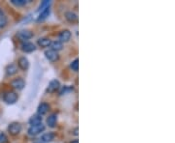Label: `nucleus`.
<instances>
[{"label": "nucleus", "instance_id": "393cba45", "mask_svg": "<svg viewBox=\"0 0 175 143\" xmlns=\"http://www.w3.org/2000/svg\"><path fill=\"white\" fill-rule=\"evenodd\" d=\"M33 143H45V142H43V141H42L41 139H37V140H35V141H34Z\"/></svg>", "mask_w": 175, "mask_h": 143}, {"label": "nucleus", "instance_id": "f8f14e48", "mask_svg": "<svg viewBox=\"0 0 175 143\" xmlns=\"http://www.w3.org/2000/svg\"><path fill=\"white\" fill-rule=\"evenodd\" d=\"M38 45L39 46L41 47H47V46H50L51 44H52V41L50 39H48V38H42V39H39L38 40Z\"/></svg>", "mask_w": 175, "mask_h": 143}, {"label": "nucleus", "instance_id": "4be33fe9", "mask_svg": "<svg viewBox=\"0 0 175 143\" xmlns=\"http://www.w3.org/2000/svg\"><path fill=\"white\" fill-rule=\"evenodd\" d=\"M11 2L16 6H23L26 3L25 0H11Z\"/></svg>", "mask_w": 175, "mask_h": 143}, {"label": "nucleus", "instance_id": "5701e85b", "mask_svg": "<svg viewBox=\"0 0 175 143\" xmlns=\"http://www.w3.org/2000/svg\"><path fill=\"white\" fill-rule=\"evenodd\" d=\"M50 5V1H48V0H45V1H43L40 5V8L39 10H45L46 8H48Z\"/></svg>", "mask_w": 175, "mask_h": 143}, {"label": "nucleus", "instance_id": "b1692460", "mask_svg": "<svg viewBox=\"0 0 175 143\" xmlns=\"http://www.w3.org/2000/svg\"><path fill=\"white\" fill-rule=\"evenodd\" d=\"M6 141H7L6 136L4 135V133H1V135H0V143H5Z\"/></svg>", "mask_w": 175, "mask_h": 143}, {"label": "nucleus", "instance_id": "4468645a", "mask_svg": "<svg viewBox=\"0 0 175 143\" xmlns=\"http://www.w3.org/2000/svg\"><path fill=\"white\" fill-rule=\"evenodd\" d=\"M49 110V106L47 103H41L40 106L38 107V113H39V115H44V114H46L48 112Z\"/></svg>", "mask_w": 175, "mask_h": 143}, {"label": "nucleus", "instance_id": "a878e982", "mask_svg": "<svg viewBox=\"0 0 175 143\" xmlns=\"http://www.w3.org/2000/svg\"><path fill=\"white\" fill-rule=\"evenodd\" d=\"M71 143H79V141L78 140H74V141H72Z\"/></svg>", "mask_w": 175, "mask_h": 143}, {"label": "nucleus", "instance_id": "ddd939ff", "mask_svg": "<svg viewBox=\"0 0 175 143\" xmlns=\"http://www.w3.org/2000/svg\"><path fill=\"white\" fill-rule=\"evenodd\" d=\"M47 124L49 125V127L51 128H54L56 127V124H57V115H54V114H52L50 115L47 119Z\"/></svg>", "mask_w": 175, "mask_h": 143}, {"label": "nucleus", "instance_id": "20e7f679", "mask_svg": "<svg viewBox=\"0 0 175 143\" xmlns=\"http://www.w3.org/2000/svg\"><path fill=\"white\" fill-rule=\"evenodd\" d=\"M45 55L47 57V59L51 62H56L59 59V54L57 51H54L52 50H49L45 52Z\"/></svg>", "mask_w": 175, "mask_h": 143}, {"label": "nucleus", "instance_id": "dca6fc26", "mask_svg": "<svg viewBox=\"0 0 175 143\" xmlns=\"http://www.w3.org/2000/svg\"><path fill=\"white\" fill-rule=\"evenodd\" d=\"M17 72H18V68H17L16 65L11 64V65L7 66V68H6V73H7V74L13 75V74H15Z\"/></svg>", "mask_w": 175, "mask_h": 143}, {"label": "nucleus", "instance_id": "412c9836", "mask_svg": "<svg viewBox=\"0 0 175 143\" xmlns=\"http://www.w3.org/2000/svg\"><path fill=\"white\" fill-rule=\"evenodd\" d=\"M6 22H7V21H6V17H4L3 13H2L1 11H0V27H3V26H5Z\"/></svg>", "mask_w": 175, "mask_h": 143}, {"label": "nucleus", "instance_id": "9b49d317", "mask_svg": "<svg viewBox=\"0 0 175 143\" xmlns=\"http://www.w3.org/2000/svg\"><path fill=\"white\" fill-rule=\"evenodd\" d=\"M29 123L31 126H35V125H39V124L42 123V117L40 115H33L30 119H29Z\"/></svg>", "mask_w": 175, "mask_h": 143}, {"label": "nucleus", "instance_id": "2eb2a0df", "mask_svg": "<svg viewBox=\"0 0 175 143\" xmlns=\"http://www.w3.org/2000/svg\"><path fill=\"white\" fill-rule=\"evenodd\" d=\"M65 17L67 18V21H70V22H75L78 20V16L73 12H67L65 14Z\"/></svg>", "mask_w": 175, "mask_h": 143}, {"label": "nucleus", "instance_id": "aec40b11", "mask_svg": "<svg viewBox=\"0 0 175 143\" xmlns=\"http://www.w3.org/2000/svg\"><path fill=\"white\" fill-rule=\"evenodd\" d=\"M71 69L73 71H75V72L78 71V69H79V60L78 59H75L71 63Z\"/></svg>", "mask_w": 175, "mask_h": 143}, {"label": "nucleus", "instance_id": "7ed1b4c3", "mask_svg": "<svg viewBox=\"0 0 175 143\" xmlns=\"http://www.w3.org/2000/svg\"><path fill=\"white\" fill-rule=\"evenodd\" d=\"M8 130H9V132H10L11 135L17 136V135H19V133L21 132L22 127H21V125L19 123H12L11 125L9 126Z\"/></svg>", "mask_w": 175, "mask_h": 143}, {"label": "nucleus", "instance_id": "1a4fd4ad", "mask_svg": "<svg viewBox=\"0 0 175 143\" xmlns=\"http://www.w3.org/2000/svg\"><path fill=\"white\" fill-rule=\"evenodd\" d=\"M18 64H19L20 68L22 70H23V71L27 70V69H28V67H29V62H28V60L25 58V57H22V58H20Z\"/></svg>", "mask_w": 175, "mask_h": 143}, {"label": "nucleus", "instance_id": "0eeeda50", "mask_svg": "<svg viewBox=\"0 0 175 143\" xmlns=\"http://www.w3.org/2000/svg\"><path fill=\"white\" fill-rule=\"evenodd\" d=\"M32 36H33V34L29 30H22L19 32V34H18V37L22 40H28Z\"/></svg>", "mask_w": 175, "mask_h": 143}, {"label": "nucleus", "instance_id": "6e6552de", "mask_svg": "<svg viewBox=\"0 0 175 143\" xmlns=\"http://www.w3.org/2000/svg\"><path fill=\"white\" fill-rule=\"evenodd\" d=\"M35 50H36V47L32 43H24L22 45V50L24 52H32Z\"/></svg>", "mask_w": 175, "mask_h": 143}, {"label": "nucleus", "instance_id": "f3484780", "mask_svg": "<svg viewBox=\"0 0 175 143\" xmlns=\"http://www.w3.org/2000/svg\"><path fill=\"white\" fill-rule=\"evenodd\" d=\"M51 46H52V50L58 52L59 50H62V43H60L59 41L53 42V43L51 44Z\"/></svg>", "mask_w": 175, "mask_h": 143}, {"label": "nucleus", "instance_id": "f03ea898", "mask_svg": "<svg viewBox=\"0 0 175 143\" xmlns=\"http://www.w3.org/2000/svg\"><path fill=\"white\" fill-rule=\"evenodd\" d=\"M18 100V95L15 93V92H7L5 95H4V101L7 102V103H15Z\"/></svg>", "mask_w": 175, "mask_h": 143}, {"label": "nucleus", "instance_id": "423d86ee", "mask_svg": "<svg viewBox=\"0 0 175 143\" xmlns=\"http://www.w3.org/2000/svg\"><path fill=\"white\" fill-rule=\"evenodd\" d=\"M11 85L18 90H22L24 87V81L22 79H16L11 82Z\"/></svg>", "mask_w": 175, "mask_h": 143}, {"label": "nucleus", "instance_id": "f257e3e1", "mask_svg": "<svg viewBox=\"0 0 175 143\" xmlns=\"http://www.w3.org/2000/svg\"><path fill=\"white\" fill-rule=\"evenodd\" d=\"M45 130V126L43 124H39V125H35V126H31L30 129L28 130V133L30 136H36L39 135L40 132H42Z\"/></svg>", "mask_w": 175, "mask_h": 143}, {"label": "nucleus", "instance_id": "a211bd4d", "mask_svg": "<svg viewBox=\"0 0 175 143\" xmlns=\"http://www.w3.org/2000/svg\"><path fill=\"white\" fill-rule=\"evenodd\" d=\"M49 15H50V9H49V7L48 8H46L45 10H43L42 12H41V14L39 15V17H38V21H44L46 17H49Z\"/></svg>", "mask_w": 175, "mask_h": 143}, {"label": "nucleus", "instance_id": "9d476101", "mask_svg": "<svg viewBox=\"0 0 175 143\" xmlns=\"http://www.w3.org/2000/svg\"><path fill=\"white\" fill-rule=\"evenodd\" d=\"M59 82L58 80H52L47 88V92L49 93L54 92L57 89H59Z\"/></svg>", "mask_w": 175, "mask_h": 143}, {"label": "nucleus", "instance_id": "6ab92c4d", "mask_svg": "<svg viewBox=\"0 0 175 143\" xmlns=\"http://www.w3.org/2000/svg\"><path fill=\"white\" fill-rule=\"evenodd\" d=\"M54 133L49 132V133H45V135H43L41 140L43 142H51L52 140H54Z\"/></svg>", "mask_w": 175, "mask_h": 143}, {"label": "nucleus", "instance_id": "39448f33", "mask_svg": "<svg viewBox=\"0 0 175 143\" xmlns=\"http://www.w3.org/2000/svg\"><path fill=\"white\" fill-rule=\"evenodd\" d=\"M59 42H68L70 40V38H71V32L69 30H63L60 32L59 36Z\"/></svg>", "mask_w": 175, "mask_h": 143}]
</instances>
